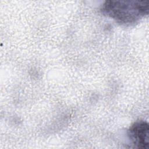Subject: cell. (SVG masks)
I'll use <instances>...</instances> for the list:
<instances>
[{
  "label": "cell",
  "instance_id": "6da1fadb",
  "mask_svg": "<svg viewBox=\"0 0 149 149\" xmlns=\"http://www.w3.org/2000/svg\"><path fill=\"white\" fill-rule=\"evenodd\" d=\"M148 1H107L102 5L103 13L123 24L135 23L148 13Z\"/></svg>",
  "mask_w": 149,
  "mask_h": 149
},
{
  "label": "cell",
  "instance_id": "7a4b0ae2",
  "mask_svg": "<svg viewBox=\"0 0 149 149\" xmlns=\"http://www.w3.org/2000/svg\"><path fill=\"white\" fill-rule=\"evenodd\" d=\"M128 135L135 148H148L149 127L147 122L144 120L136 121L130 127Z\"/></svg>",
  "mask_w": 149,
  "mask_h": 149
}]
</instances>
